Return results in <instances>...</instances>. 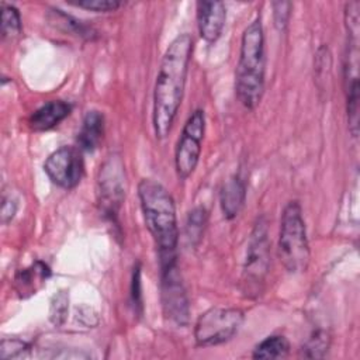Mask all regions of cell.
<instances>
[{
  "label": "cell",
  "instance_id": "obj_1",
  "mask_svg": "<svg viewBox=\"0 0 360 360\" xmlns=\"http://www.w3.org/2000/svg\"><path fill=\"white\" fill-rule=\"evenodd\" d=\"M193 53L190 34L177 35L166 48L153 89L152 124L158 139H165L183 100L188 63Z\"/></svg>",
  "mask_w": 360,
  "mask_h": 360
},
{
  "label": "cell",
  "instance_id": "obj_2",
  "mask_svg": "<svg viewBox=\"0 0 360 360\" xmlns=\"http://www.w3.org/2000/svg\"><path fill=\"white\" fill-rule=\"evenodd\" d=\"M138 197L146 228L158 248L160 270L176 264L179 228L172 194L159 181L142 179L138 184Z\"/></svg>",
  "mask_w": 360,
  "mask_h": 360
},
{
  "label": "cell",
  "instance_id": "obj_3",
  "mask_svg": "<svg viewBox=\"0 0 360 360\" xmlns=\"http://www.w3.org/2000/svg\"><path fill=\"white\" fill-rule=\"evenodd\" d=\"M264 66V34L262 18L257 15L243 30L235 70V93L248 110H255L263 97Z\"/></svg>",
  "mask_w": 360,
  "mask_h": 360
},
{
  "label": "cell",
  "instance_id": "obj_4",
  "mask_svg": "<svg viewBox=\"0 0 360 360\" xmlns=\"http://www.w3.org/2000/svg\"><path fill=\"white\" fill-rule=\"evenodd\" d=\"M278 257L290 273H302L309 264V245L305 221L298 201H290L281 214Z\"/></svg>",
  "mask_w": 360,
  "mask_h": 360
},
{
  "label": "cell",
  "instance_id": "obj_5",
  "mask_svg": "<svg viewBox=\"0 0 360 360\" xmlns=\"http://www.w3.org/2000/svg\"><path fill=\"white\" fill-rule=\"evenodd\" d=\"M269 266L270 239L266 221L264 218H260L252 229L242 269V284L246 295L256 297L260 294L266 276L269 273Z\"/></svg>",
  "mask_w": 360,
  "mask_h": 360
},
{
  "label": "cell",
  "instance_id": "obj_6",
  "mask_svg": "<svg viewBox=\"0 0 360 360\" xmlns=\"http://www.w3.org/2000/svg\"><path fill=\"white\" fill-rule=\"evenodd\" d=\"M245 315L239 308L212 307L201 314L194 326L195 345L211 347L231 340L243 323Z\"/></svg>",
  "mask_w": 360,
  "mask_h": 360
},
{
  "label": "cell",
  "instance_id": "obj_7",
  "mask_svg": "<svg viewBox=\"0 0 360 360\" xmlns=\"http://www.w3.org/2000/svg\"><path fill=\"white\" fill-rule=\"evenodd\" d=\"M204 134L205 112L204 110L197 108L187 118L174 150L176 173L183 180L191 176L198 165Z\"/></svg>",
  "mask_w": 360,
  "mask_h": 360
},
{
  "label": "cell",
  "instance_id": "obj_8",
  "mask_svg": "<svg viewBox=\"0 0 360 360\" xmlns=\"http://www.w3.org/2000/svg\"><path fill=\"white\" fill-rule=\"evenodd\" d=\"M97 194L101 210L112 219L125 198V167L120 155H108L100 166Z\"/></svg>",
  "mask_w": 360,
  "mask_h": 360
},
{
  "label": "cell",
  "instance_id": "obj_9",
  "mask_svg": "<svg viewBox=\"0 0 360 360\" xmlns=\"http://www.w3.org/2000/svg\"><path fill=\"white\" fill-rule=\"evenodd\" d=\"M44 172L58 187L65 190L75 188L84 174L82 149L76 146H60L46 158Z\"/></svg>",
  "mask_w": 360,
  "mask_h": 360
},
{
  "label": "cell",
  "instance_id": "obj_10",
  "mask_svg": "<svg viewBox=\"0 0 360 360\" xmlns=\"http://www.w3.org/2000/svg\"><path fill=\"white\" fill-rule=\"evenodd\" d=\"M162 276V307L165 315L177 325H186L188 322V298L177 270V264L160 270Z\"/></svg>",
  "mask_w": 360,
  "mask_h": 360
},
{
  "label": "cell",
  "instance_id": "obj_11",
  "mask_svg": "<svg viewBox=\"0 0 360 360\" xmlns=\"http://www.w3.org/2000/svg\"><path fill=\"white\" fill-rule=\"evenodd\" d=\"M226 20V8L222 1H198L197 25L201 38L214 44L222 34Z\"/></svg>",
  "mask_w": 360,
  "mask_h": 360
},
{
  "label": "cell",
  "instance_id": "obj_12",
  "mask_svg": "<svg viewBox=\"0 0 360 360\" xmlns=\"http://www.w3.org/2000/svg\"><path fill=\"white\" fill-rule=\"evenodd\" d=\"M70 111L72 105L63 100L46 101L28 117V127L35 132L49 131L62 122Z\"/></svg>",
  "mask_w": 360,
  "mask_h": 360
},
{
  "label": "cell",
  "instance_id": "obj_13",
  "mask_svg": "<svg viewBox=\"0 0 360 360\" xmlns=\"http://www.w3.org/2000/svg\"><path fill=\"white\" fill-rule=\"evenodd\" d=\"M246 201V184L240 176H232L221 187L219 205L226 219H233L239 215Z\"/></svg>",
  "mask_w": 360,
  "mask_h": 360
},
{
  "label": "cell",
  "instance_id": "obj_14",
  "mask_svg": "<svg viewBox=\"0 0 360 360\" xmlns=\"http://www.w3.org/2000/svg\"><path fill=\"white\" fill-rule=\"evenodd\" d=\"M104 135V115L97 110L86 112L77 135V145L82 150L93 152L100 145Z\"/></svg>",
  "mask_w": 360,
  "mask_h": 360
},
{
  "label": "cell",
  "instance_id": "obj_15",
  "mask_svg": "<svg viewBox=\"0 0 360 360\" xmlns=\"http://www.w3.org/2000/svg\"><path fill=\"white\" fill-rule=\"evenodd\" d=\"M51 276L49 267L44 262H35L27 269H22L17 273L14 278V285L20 297L25 298L31 294H35V291L41 287L42 283L48 280Z\"/></svg>",
  "mask_w": 360,
  "mask_h": 360
},
{
  "label": "cell",
  "instance_id": "obj_16",
  "mask_svg": "<svg viewBox=\"0 0 360 360\" xmlns=\"http://www.w3.org/2000/svg\"><path fill=\"white\" fill-rule=\"evenodd\" d=\"M290 352V342L285 336L270 335L257 343L253 349V359H281Z\"/></svg>",
  "mask_w": 360,
  "mask_h": 360
},
{
  "label": "cell",
  "instance_id": "obj_17",
  "mask_svg": "<svg viewBox=\"0 0 360 360\" xmlns=\"http://www.w3.org/2000/svg\"><path fill=\"white\" fill-rule=\"evenodd\" d=\"M20 11L7 3H1V39H13L21 34Z\"/></svg>",
  "mask_w": 360,
  "mask_h": 360
},
{
  "label": "cell",
  "instance_id": "obj_18",
  "mask_svg": "<svg viewBox=\"0 0 360 360\" xmlns=\"http://www.w3.org/2000/svg\"><path fill=\"white\" fill-rule=\"evenodd\" d=\"M207 224V211L204 207L193 208L186 221V236L190 243L197 245L201 240L204 228Z\"/></svg>",
  "mask_w": 360,
  "mask_h": 360
},
{
  "label": "cell",
  "instance_id": "obj_19",
  "mask_svg": "<svg viewBox=\"0 0 360 360\" xmlns=\"http://www.w3.org/2000/svg\"><path fill=\"white\" fill-rule=\"evenodd\" d=\"M330 339L325 330L314 332L301 347V356L308 359L323 357L329 349Z\"/></svg>",
  "mask_w": 360,
  "mask_h": 360
},
{
  "label": "cell",
  "instance_id": "obj_20",
  "mask_svg": "<svg viewBox=\"0 0 360 360\" xmlns=\"http://www.w3.org/2000/svg\"><path fill=\"white\" fill-rule=\"evenodd\" d=\"M31 346L21 339H1L0 342V359H25L30 356Z\"/></svg>",
  "mask_w": 360,
  "mask_h": 360
},
{
  "label": "cell",
  "instance_id": "obj_21",
  "mask_svg": "<svg viewBox=\"0 0 360 360\" xmlns=\"http://www.w3.org/2000/svg\"><path fill=\"white\" fill-rule=\"evenodd\" d=\"M52 14L55 15V21L56 22H60L68 31H72V32H75L79 37L91 39L94 37V34H96L91 27H89L84 22H82V21H79V20H76V18H73V17L65 14V13H62L60 10H53Z\"/></svg>",
  "mask_w": 360,
  "mask_h": 360
},
{
  "label": "cell",
  "instance_id": "obj_22",
  "mask_svg": "<svg viewBox=\"0 0 360 360\" xmlns=\"http://www.w3.org/2000/svg\"><path fill=\"white\" fill-rule=\"evenodd\" d=\"M68 302H69V297L65 291H59L52 297L51 308H49V319L53 325L59 326L65 322L66 314H68Z\"/></svg>",
  "mask_w": 360,
  "mask_h": 360
},
{
  "label": "cell",
  "instance_id": "obj_23",
  "mask_svg": "<svg viewBox=\"0 0 360 360\" xmlns=\"http://www.w3.org/2000/svg\"><path fill=\"white\" fill-rule=\"evenodd\" d=\"M72 4L96 13H111L124 6V3L120 0H79L72 1Z\"/></svg>",
  "mask_w": 360,
  "mask_h": 360
},
{
  "label": "cell",
  "instance_id": "obj_24",
  "mask_svg": "<svg viewBox=\"0 0 360 360\" xmlns=\"http://www.w3.org/2000/svg\"><path fill=\"white\" fill-rule=\"evenodd\" d=\"M273 7V21L274 27L278 31H284L288 25L290 14H291V3L290 1H274Z\"/></svg>",
  "mask_w": 360,
  "mask_h": 360
},
{
  "label": "cell",
  "instance_id": "obj_25",
  "mask_svg": "<svg viewBox=\"0 0 360 360\" xmlns=\"http://www.w3.org/2000/svg\"><path fill=\"white\" fill-rule=\"evenodd\" d=\"M131 301L134 305L135 312H142V288H141V267L136 264L132 271V281H131Z\"/></svg>",
  "mask_w": 360,
  "mask_h": 360
},
{
  "label": "cell",
  "instance_id": "obj_26",
  "mask_svg": "<svg viewBox=\"0 0 360 360\" xmlns=\"http://www.w3.org/2000/svg\"><path fill=\"white\" fill-rule=\"evenodd\" d=\"M17 211V202L11 198V195L3 194L1 197V222L7 225L15 215Z\"/></svg>",
  "mask_w": 360,
  "mask_h": 360
}]
</instances>
